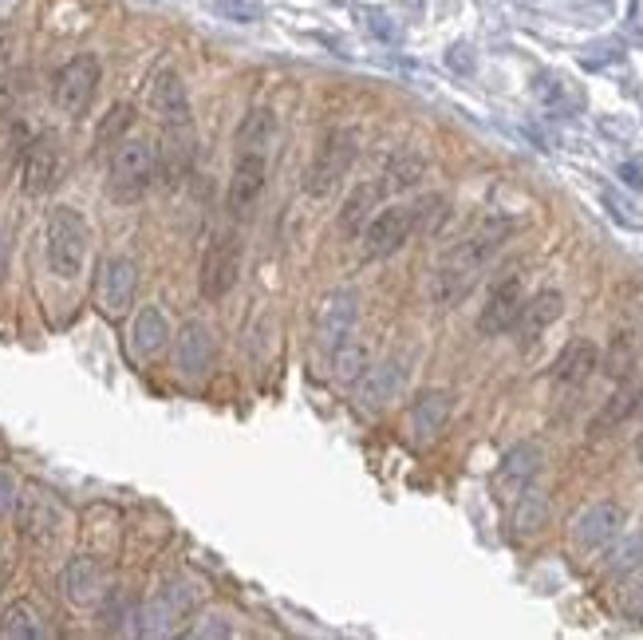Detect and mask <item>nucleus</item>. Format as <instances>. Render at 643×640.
<instances>
[{"label":"nucleus","mask_w":643,"mask_h":640,"mask_svg":"<svg viewBox=\"0 0 643 640\" xmlns=\"http://www.w3.org/2000/svg\"><path fill=\"white\" fill-rule=\"evenodd\" d=\"M509 238V222L506 218H486L470 238H462L458 245L442 253V262L434 265V277H431V297L442 305V309H451L458 305L466 293L474 289V282L481 277L486 262H490L494 253L501 250V242Z\"/></svg>","instance_id":"obj_1"},{"label":"nucleus","mask_w":643,"mask_h":640,"mask_svg":"<svg viewBox=\"0 0 643 640\" xmlns=\"http://www.w3.org/2000/svg\"><path fill=\"white\" fill-rule=\"evenodd\" d=\"M44 238H48L52 273L64 277V282L79 277V269H84V262H87V250H91V225H87L84 213H79L76 206H56V210L48 213Z\"/></svg>","instance_id":"obj_2"},{"label":"nucleus","mask_w":643,"mask_h":640,"mask_svg":"<svg viewBox=\"0 0 643 640\" xmlns=\"http://www.w3.org/2000/svg\"><path fill=\"white\" fill-rule=\"evenodd\" d=\"M107 190L115 202H138L158 178V155L146 139H119L111 146V170H107Z\"/></svg>","instance_id":"obj_3"},{"label":"nucleus","mask_w":643,"mask_h":640,"mask_svg":"<svg viewBox=\"0 0 643 640\" xmlns=\"http://www.w3.org/2000/svg\"><path fill=\"white\" fill-rule=\"evenodd\" d=\"M356 155H359L356 131H328L324 143L317 146V155H312V163H308V170H304V190L312 198L332 195L340 178L352 170Z\"/></svg>","instance_id":"obj_4"},{"label":"nucleus","mask_w":643,"mask_h":640,"mask_svg":"<svg viewBox=\"0 0 643 640\" xmlns=\"http://www.w3.org/2000/svg\"><path fill=\"white\" fill-rule=\"evenodd\" d=\"M99 76H103V68H99V59L91 56V52L71 56L68 64L56 71V79H52V99H56L59 111H64V115H84L87 107H91V99H96Z\"/></svg>","instance_id":"obj_5"},{"label":"nucleus","mask_w":643,"mask_h":640,"mask_svg":"<svg viewBox=\"0 0 643 640\" xmlns=\"http://www.w3.org/2000/svg\"><path fill=\"white\" fill-rule=\"evenodd\" d=\"M16 522H20V533H24V542L48 550V545L59 542V530H64V506H59V498L52 495V490H44V486H29V490L20 495Z\"/></svg>","instance_id":"obj_6"},{"label":"nucleus","mask_w":643,"mask_h":640,"mask_svg":"<svg viewBox=\"0 0 643 640\" xmlns=\"http://www.w3.org/2000/svg\"><path fill=\"white\" fill-rule=\"evenodd\" d=\"M237 273H241L237 233H218V238L210 242V250L202 253V273H198L206 301H221V297L237 285Z\"/></svg>","instance_id":"obj_7"},{"label":"nucleus","mask_w":643,"mask_h":640,"mask_svg":"<svg viewBox=\"0 0 643 640\" xmlns=\"http://www.w3.org/2000/svg\"><path fill=\"white\" fill-rule=\"evenodd\" d=\"M356 320H359V293L356 289L328 293L324 301L317 305V344L332 356L344 340H352Z\"/></svg>","instance_id":"obj_8"},{"label":"nucleus","mask_w":643,"mask_h":640,"mask_svg":"<svg viewBox=\"0 0 643 640\" xmlns=\"http://www.w3.org/2000/svg\"><path fill=\"white\" fill-rule=\"evenodd\" d=\"M624 506L620 503H592L585 506L580 515L573 518V545L580 553H600L605 545H612L620 538V526H624Z\"/></svg>","instance_id":"obj_9"},{"label":"nucleus","mask_w":643,"mask_h":640,"mask_svg":"<svg viewBox=\"0 0 643 640\" xmlns=\"http://www.w3.org/2000/svg\"><path fill=\"white\" fill-rule=\"evenodd\" d=\"M541 463H545V451H541V443L509 446L506 459H501L498 471H494V478H490L494 498H498V503H513V498H518L525 486H533Z\"/></svg>","instance_id":"obj_10"},{"label":"nucleus","mask_w":643,"mask_h":640,"mask_svg":"<svg viewBox=\"0 0 643 640\" xmlns=\"http://www.w3.org/2000/svg\"><path fill=\"white\" fill-rule=\"evenodd\" d=\"M364 253L367 257H391L414 238V213L411 206H391V210H379L375 218H367L364 225Z\"/></svg>","instance_id":"obj_11"},{"label":"nucleus","mask_w":643,"mask_h":640,"mask_svg":"<svg viewBox=\"0 0 643 640\" xmlns=\"http://www.w3.org/2000/svg\"><path fill=\"white\" fill-rule=\"evenodd\" d=\"M521 309H525V285H521L518 273H509V277H501L490 289V301L481 305L478 332L481 336H501V332H509L518 324Z\"/></svg>","instance_id":"obj_12"},{"label":"nucleus","mask_w":643,"mask_h":640,"mask_svg":"<svg viewBox=\"0 0 643 640\" xmlns=\"http://www.w3.org/2000/svg\"><path fill=\"white\" fill-rule=\"evenodd\" d=\"M135 289H138V265L131 257H107L99 265V309L107 317H123L131 305H135Z\"/></svg>","instance_id":"obj_13"},{"label":"nucleus","mask_w":643,"mask_h":640,"mask_svg":"<svg viewBox=\"0 0 643 640\" xmlns=\"http://www.w3.org/2000/svg\"><path fill=\"white\" fill-rule=\"evenodd\" d=\"M407 384L403 360H384V364H367L364 376L352 384L356 388V408L359 411H384Z\"/></svg>","instance_id":"obj_14"},{"label":"nucleus","mask_w":643,"mask_h":640,"mask_svg":"<svg viewBox=\"0 0 643 640\" xmlns=\"http://www.w3.org/2000/svg\"><path fill=\"white\" fill-rule=\"evenodd\" d=\"M265 178H269L265 155H237V166H233V178H230V195H225L233 218H250L257 198L265 195Z\"/></svg>","instance_id":"obj_15"},{"label":"nucleus","mask_w":643,"mask_h":640,"mask_svg":"<svg viewBox=\"0 0 643 640\" xmlns=\"http://www.w3.org/2000/svg\"><path fill=\"white\" fill-rule=\"evenodd\" d=\"M174 364L190 379L206 376L213 368V329L206 320H186L178 329V344H174Z\"/></svg>","instance_id":"obj_16"},{"label":"nucleus","mask_w":643,"mask_h":640,"mask_svg":"<svg viewBox=\"0 0 643 640\" xmlns=\"http://www.w3.org/2000/svg\"><path fill=\"white\" fill-rule=\"evenodd\" d=\"M20 178H24V195H48L52 186L59 183V146L52 135H36L24 146V166H20Z\"/></svg>","instance_id":"obj_17"},{"label":"nucleus","mask_w":643,"mask_h":640,"mask_svg":"<svg viewBox=\"0 0 643 640\" xmlns=\"http://www.w3.org/2000/svg\"><path fill=\"white\" fill-rule=\"evenodd\" d=\"M193 151H198V143H193L190 123H186V126H166L163 146H154V155H158V178H163L170 190H174V186H182L186 178H190Z\"/></svg>","instance_id":"obj_18"},{"label":"nucleus","mask_w":643,"mask_h":640,"mask_svg":"<svg viewBox=\"0 0 643 640\" xmlns=\"http://www.w3.org/2000/svg\"><path fill=\"white\" fill-rule=\"evenodd\" d=\"M186 613H190V593H186L182 585H166V589H158L151 602H146L143 632H146V637H163V632H174Z\"/></svg>","instance_id":"obj_19"},{"label":"nucleus","mask_w":643,"mask_h":640,"mask_svg":"<svg viewBox=\"0 0 643 640\" xmlns=\"http://www.w3.org/2000/svg\"><path fill=\"white\" fill-rule=\"evenodd\" d=\"M151 107L154 115L163 119L166 126H186L190 123V96H186V84L178 71H158L151 84Z\"/></svg>","instance_id":"obj_20"},{"label":"nucleus","mask_w":643,"mask_h":640,"mask_svg":"<svg viewBox=\"0 0 643 640\" xmlns=\"http://www.w3.org/2000/svg\"><path fill=\"white\" fill-rule=\"evenodd\" d=\"M451 408H454L451 391H442V388H426L423 396L414 399V408H411L414 443L426 446L431 439H439V431L446 427V419H451Z\"/></svg>","instance_id":"obj_21"},{"label":"nucleus","mask_w":643,"mask_h":640,"mask_svg":"<svg viewBox=\"0 0 643 640\" xmlns=\"http://www.w3.org/2000/svg\"><path fill=\"white\" fill-rule=\"evenodd\" d=\"M561 312H565V297L557 289H541L537 297H529L518 324H513V329H521V344H533L548 324H557Z\"/></svg>","instance_id":"obj_22"},{"label":"nucleus","mask_w":643,"mask_h":640,"mask_svg":"<svg viewBox=\"0 0 643 640\" xmlns=\"http://www.w3.org/2000/svg\"><path fill=\"white\" fill-rule=\"evenodd\" d=\"M170 344V320L158 305H146V309L135 312V324H131V349L135 356L151 360Z\"/></svg>","instance_id":"obj_23"},{"label":"nucleus","mask_w":643,"mask_h":640,"mask_svg":"<svg viewBox=\"0 0 643 640\" xmlns=\"http://www.w3.org/2000/svg\"><path fill=\"white\" fill-rule=\"evenodd\" d=\"M103 593V565L96 558H71L64 570V597L71 605H96Z\"/></svg>","instance_id":"obj_24"},{"label":"nucleus","mask_w":643,"mask_h":640,"mask_svg":"<svg viewBox=\"0 0 643 640\" xmlns=\"http://www.w3.org/2000/svg\"><path fill=\"white\" fill-rule=\"evenodd\" d=\"M640 399H643V379L624 376V379H620V388H616L612 396L605 399V408L596 411V419H592V435H608L612 427L624 423V419L632 416L635 408H640Z\"/></svg>","instance_id":"obj_25"},{"label":"nucleus","mask_w":643,"mask_h":640,"mask_svg":"<svg viewBox=\"0 0 643 640\" xmlns=\"http://www.w3.org/2000/svg\"><path fill=\"white\" fill-rule=\"evenodd\" d=\"M596 368H600V349H596L592 340H568L565 352L553 364V379L573 388V384H585Z\"/></svg>","instance_id":"obj_26"},{"label":"nucleus","mask_w":643,"mask_h":640,"mask_svg":"<svg viewBox=\"0 0 643 640\" xmlns=\"http://www.w3.org/2000/svg\"><path fill=\"white\" fill-rule=\"evenodd\" d=\"M273 139H277V115H273L269 107H257V111H250L237 126V155H265L269 158Z\"/></svg>","instance_id":"obj_27"},{"label":"nucleus","mask_w":643,"mask_h":640,"mask_svg":"<svg viewBox=\"0 0 643 640\" xmlns=\"http://www.w3.org/2000/svg\"><path fill=\"white\" fill-rule=\"evenodd\" d=\"M548 515H553V506H548L545 490H533L525 486L518 498H513V533L518 538H533L548 526Z\"/></svg>","instance_id":"obj_28"},{"label":"nucleus","mask_w":643,"mask_h":640,"mask_svg":"<svg viewBox=\"0 0 643 640\" xmlns=\"http://www.w3.org/2000/svg\"><path fill=\"white\" fill-rule=\"evenodd\" d=\"M379 195H384V190L375 183L356 186V190L347 195L344 210H340V233H344V238H359V233H364L367 218H372V210L379 206Z\"/></svg>","instance_id":"obj_29"},{"label":"nucleus","mask_w":643,"mask_h":640,"mask_svg":"<svg viewBox=\"0 0 643 640\" xmlns=\"http://www.w3.org/2000/svg\"><path fill=\"white\" fill-rule=\"evenodd\" d=\"M0 637L4 640H40L48 637V625H44V617H40L32 605H9V613L0 617Z\"/></svg>","instance_id":"obj_30"},{"label":"nucleus","mask_w":643,"mask_h":640,"mask_svg":"<svg viewBox=\"0 0 643 640\" xmlns=\"http://www.w3.org/2000/svg\"><path fill=\"white\" fill-rule=\"evenodd\" d=\"M367 364H372V352H367V344H359V340H344V344L332 352V376H336L340 384H356L367 372Z\"/></svg>","instance_id":"obj_31"},{"label":"nucleus","mask_w":643,"mask_h":640,"mask_svg":"<svg viewBox=\"0 0 643 640\" xmlns=\"http://www.w3.org/2000/svg\"><path fill=\"white\" fill-rule=\"evenodd\" d=\"M423 175H426V158L419 155V151H411V146H403V151L391 158V166H387V186H391V190H411V186H419Z\"/></svg>","instance_id":"obj_32"},{"label":"nucleus","mask_w":643,"mask_h":640,"mask_svg":"<svg viewBox=\"0 0 643 640\" xmlns=\"http://www.w3.org/2000/svg\"><path fill=\"white\" fill-rule=\"evenodd\" d=\"M620 577H624V582L616 589V609L624 613L628 621H640L643 617V565L620 573Z\"/></svg>","instance_id":"obj_33"},{"label":"nucleus","mask_w":643,"mask_h":640,"mask_svg":"<svg viewBox=\"0 0 643 640\" xmlns=\"http://www.w3.org/2000/svg\"><path fill=\"white\" fill-rule=\"evenodd\" d=\"M632 368H635V336L632 332H616L612 344H608L605 372L612 379H624V376H632Z\"/></svg>","instance_id":"obj_34"},{"label":"nucleus","mask_w":643,"mask_h":640,"mask_svg":"<svg viewBox=\"0 0 643 640\" xmlns=\"http://www.w3.org/2000/svg\"><path fill=\"white\" fill-rule=\"evenodd\" d=\"M135 123V107L131 103H115L111 111H107V119L99 123V135H96V143L99 146H115L119 139L126 135V126Z\"/></svg>","instance_id":"obj_35"},{"label":"nucleus","mask_w":643,"mask_h":640,"mask_svg":"<svg viewBox=\"0 0 643 640\" xmlns=\"http://www.w3.org/2000/svg\"><path fill=\"white\" fill-rule=\"evenodd\" d=\"M411 213H414V233H434L446 222V198L442 195L419 198V202L411 206Z\"/></svg>","instance_id":"obj_36"},{"label":"nucleus","mask_w":643,"mask_h":640,"mask_svg":"<svg viewBox=\"0 0 643 640\" xmlns=\"http://www.w3.org/2000/svg\"><path fill=\"white\" fill-rule=\"evenodd\" d=\"M221 20H233V24H257L265 20V4L260 0H213Z\"/></svg>","instance_id":"obj_37"},{"label":"nucleus","mask_w":643,"mask_h":640,"mask_svg":"<svg viewBox=\"0 0 643 640\" xmlns=\"http://www.w3.org/2000/svg\"><path fill=\"white\" fill-rule=\"evenodd\" d=\"M635 565H643V533L624 538V542L612 550V558H608V570L612 573H628V570H635Z\"/></svg>","instance_id":"obj_38"},{"label":"nucleus","mask_w":643,"mask_h":640,"mask_svg":"<svg viewBox=\"0 0 643 640\" xmlns=\"http://www.w3.org/2000/svg\"><path fill=\"white\" fill-rule=\"evenodd\" d=\"M533 91H537V99L545 107H565V99H568V88H565V79L561 76H537V84H533Z\"/></svg>","instance_id":"obj_39"},{"label":"nucleus","mask_w":643,"mask_h":640,"mask_svg":"<svg viewBox=\"0 0 643 640\" xmlns=\"http://www.w3.org/2000/svg\"><path fill=\"white\" fill-rule=\"evenodd\" d=\"M620 183L632 186V190H643V158H628V163H620Z\"/></svg>","instance_id":"obj_40"},{"label":"nucleus","mask_w":643,"mask_h":640,"mask_svg":"<svg viewBox=\"0 0 643 640\" xmlns=\"http://www.w3.org/2000/svg\"><path fill=\"white\" fill-rule=\"evenodd\" d=\"M12 506H16V478L9 471H0V515H9Z\"/></svg>","instance_id":"obj_41"},{"label":"nucleus","mask_w":643,"mask_h":640,"mask_svg":"<svg viewBox=\"0 0 643 640\" xmlns=\"http://www.w3.org/2000/svg\"><path fill=\"white\" fill-rule=\"evenodd\" d=\"M446 64H451L454 71H474V52L466 48V44H454V48L446 52Z\"/></svg>","instance_id":"obj_42"},{"label":"nucleus","mask_w":643,"mask_h":640,"mask_svg":"<svg viewBox=\"0 0 643 640\" xmlns=\"http://www.w3.org/2000/svg\"><path fill=\"white\" fill-rule=\"evenodd\" d=\"M230 625H193L190 637H230Z\"/></svg>","instance_id":"obj_43"},{"label":"nucleus","mask_w":643,"mask_h":640,"mask_svg":"<svg viewBox=\"0 0 643 640\" xmlns=\"http://www.w3.org/2000/svg\"><path fill=\"white\" fill-rule=\"evenodd\" d=\"M367 24H372V29L379 32L384 40H391V36H395V29L387 24V16H379V12H372V16H367Z\"/></svg>","instance_id":"obj_44"},{"label":"nucleus","mask_w":643,"mask_h":640,"mask_svg":"<svg viewBox=\"0 0 643 640\" xmlns=\"http://www.w3.org/2000/svg\"><path fill=\"white\" fill-rule=\"evenodd\" d=\"M4 265H9V238L0 230V277H4Z\"/></svg>","instance_id":"obj_45"},{"label":"nucleus","mask_w":643,"mask_h":640,"mask_svg":"<svg viewBox=\"0 0 643 640\" xmlns=\"http://www.w3.org/2000/svg\"><path fill=\"white\" fill-rule=\"evenodd\" d=\"M4 64H9V44L0 40V71H4Z\"/></svg>","instance_id":"obj_46"},{"label":"nucleus","mask_w":643,"mask_h":640,"mask_svg":"<svg viewBox=\"0 0 643 640\" xmlns=\"http://www.w3.org/2000/svg\"><path fill=\"white\" fill-rule=\"evenodd\" d=\"M640 459H643V435H640Z\"/></svg>","instance_id":"obj_47"}]
</instances>
